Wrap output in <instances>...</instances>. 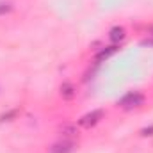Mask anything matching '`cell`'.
<instances>
[{"label":"cell","mask_w":153,"mask_h":153,"mask_svg":"<svg viewBox=\"0 0 153 153\" xmlns=\"http://www.w3.org/2000/svg\"><path fill=\"white\" fill-rule=\"evenodd\" d=\"M144 103V94L139 93V91H134V93H128L125 94L121 100H119V105L123 109H134V107H139Z\"/></svg>","instance_id":"cell-1"},{"label":"cell","mask_w":153,"mask_h":153,"mask_svg":"<svg viewBox=\"0 0 153 153\" xmlns=\"http://www.w3.org/2000/svg\"><path fill=\"white\" fill-rule=\"evenodd\" d=\"M102 117H103V111H102V109H96V111H91L89 114L82 116V117L78 119V125H80L82 128H91V126H94Z\"/></svg>","instance_id":"cell-2"},{"label":"cell","mask_w":153,"mask_h":153,"mask_svg":"<svg viewBox=\"0 0 153 153\" xmlns=\"http://www.w3.org/2000/svg\"><path fill=\"white\" fill-rule=\"evenodd\" d=\"M75 150H76L75 143H71V141H61V143H55L50 148V153H73Z\"/></svg>","instance_id":"cell-3"},{"label":"cell","mask_w":153,"mask_h":153,"mask_svg":"<svg viewBox=\"0 0 153 153\" xmlns=\"http://www.w3.org/2000/svg\"><path fill=\"white\" fill-rule=\"evenodd\" d=\"M117 52V46L116 45H111V46H107V48H103V50H100L98 53H96V62H102V61H105V59H109L112 53Z\"/></svg>","instance_id":"cell-4"},{"label":"cell","mask_w":153,"mask_h":153,"mask_svg":"<svg viewBox=\"0 0 153 153\" xmlns=\"http://www.w3.org/2000/svg\"><path fill=\"white\" fill-rule=\"evenodd\" d=\"M75 94H76L75 87H73L70 82H66V84H62V85H61V96H62L64 100H71Z\"/></svg>","instance_id":"cell-5"},{"label":"cell","mask_w":153,"mask_h":153,"mask_svg":"<svg viewBox=\"0 0 153 153\" xmlns=\"http://www.w3.org/2000/svg\"><path fill=\"white\" fill-rule=\"evenodd\" d=\"M109 38H111V41H112V43L121 41V39L125 38V29H123V27H114V29H111Z\"/></svg>","instance_id":"cell-6"},{"label":"cell","mask_w":153,"mask_h":153,"mask_svg":"<svg viewBox=\"0 0 153 153\" xmlns=\"http://www.w3.org/2000/svg\"><path fill=\"white\" fill-rule=\"evenodd\" d=\"M61 134L66 135V137H71V135L76 134V128L73 125H64V126H61Z\"/></svg>","instance_id":"cell-7"},{"label":"cell","mask_w":153,"mask_h":153,"mask_svg":"<svg viewBox=\"0 0 153 153\" xmlns=\"http://www.w3.org/2000/svg\"><path fill=\"white\" fill-rule=\"evenodd\" d=\"M9 11H11V5L2 2V4H0V14H5V13H9Z\"/></svg>","instance_id":"cell-8"},{"label":"cell","mask_w":153,"mask_h":153,"mask_svg":"<svg viewBox=\"0 0 153 153\" xmlns=\"http://www.w3.org/2000/svg\"><path fill=\"white\" fill-rule=\"evenodd\" d=\"M150 132H153V126H152V128H146V130H143V135H152Z\"/></svg>","instance_id":"cell-9"}]
</instances>
